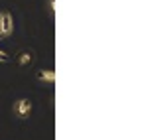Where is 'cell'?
Instances as JSON below:
<instances>
[{
    "mask_svg": "<svg viewBox=\"0 0 152 140\" xmlns=\"http://www.w3.org/2000/svg\"><path fill=\"white\" fill-rule=\"evenodd\" d=\"M32 111H34V103H32L30 97H20V99H16L14 105H12L14 117L20 118V120H26V118L32 114Z\"/></svg>",
    "mask_w": 152,
    "mask_h": 140,
    "instance_id": "obj_1",
    "label": "cell"
},
{
    "mask_svg": "<svg viewBox=\"0 0 152 140\" xmlns=\"http://www.w3.org/2000/svg\"><path fill=\"white\" fill-rule=\"evenodd\" d=\"M0 34L4 39L14 34V14L10 10H0Z\"/></svg>",
    "mask_w": 152,
    "mask_h": 140,
    "instance_id": "obj_2",
    "label": "cell"
},
{
    "mask_svg": "<svg viewBox=\"0 0 152 140\" xmlns=\"http://www.w3.org/2000/svg\"><path fill=\"white\" fill-rule=\"evenodd\" d=\"M36 81L45 85H53L56 83V71L53 69H38L36 71Z\"/></svg>",
    "mask_w": 152,
    "mask_h": 140,
    "instance_id": "obj_3",
    "label": "cell"
},
{
    "mask_svg": "<svg viewBox=\"0 0 152 140\" xmlns=\"http://www.w3.org/2000/svg\"><path fill=\"white\" fill-rule=\"evenodd\" d=\"M34 59H36L34 51L24 50V51H20V53H18V57H16V63L20 65V67H28V65H32V63H34Z\"/></svg>",
    "mask_w": 152,
    "mask_h": 140,
    "instance_id": "obj_4",
    "label": "cell"
},
{
    "mask_svg": "<svg viewBox=\"0 0 152 140\" xmlns=\"http://www.w3.org/2000/svg\"><path fill=\"white\" fill-rule=\"evenodd\" d=\"M10 61V53L6 50H0V63H8Z\"/></svg>",
    "mask_w": 152,
    "mask_h": 140,
    "instance_id": "obj_5",
    "label": "cell"
},
{
    "mask_svg": "<svg viewBox=\"0 0 152 140\" xmlns=\"http://www.w3.org/2000/svg\"><path fill=\"white\" fill-rule=\"evenodd\" d=\"M2 39H4V38H2V34H0V42H2Z\"/></svg>",
    "mask_w": 152,
    "mask_h": 140,
    "instance_id": "obj_6",
    "label": "cell"
}]
</instances>
